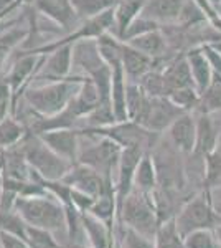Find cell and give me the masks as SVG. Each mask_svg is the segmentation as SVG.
Returning a JSON list of instances; mask_svg holds the SVG:
<instances>
[{"instance_id":"cell-1","label":"cell","mask_w":221,"mask_h":248,"mask_svg":"<svg viewBox=\"0 0 221 248\" xmlns=\"http://www.w3.org/2000/svg\"><path fill=\"white\" fill-rule=\"evenodd\" d=\"M83 77H70L59 81H46L45 85H31L23 93V101L37 116H55L66 109L70 101L78 93Z\"/></svg>"},{"instance_id":"cell-2","label":"cell","mask_w":221,"mask_h":248,"mask_svg":"<svg viewBox=\"0 0 221 248\" xmlns=\"http://www.w3.org/2000/svg\"><path fill=\"white\" fill-rule=\"evenodd\" d=\"M14 210L28 225L40 227L53 233L68 235L66 209L61 202L51 194L25 195L15 201Z\"/></svg>"},{"instance_id":"cell-3","label":"cell","mask_w":221,"mask_h":248,"mask_svg":"<svg viewBox=\"0 0 221 248\" xmlns=\"http://www.w3.org/2000/svg\"><path fill=\"white\" fill-rule=\"evenodd\" d=\"M154 197V194H146V192L132 189L118 215V225L120 230L127 227L147 238H155L162 218H160L159 207Z\"/></svg>"},{"instance_id":"cell-4","label":"cell","mask_w":221,"mask_h":248,"mask_svg":"<svg viewBox=\"0 0 221 248\" xmlns=\"http://www.w3.org/2000/svg\"><path fill=\"white\" fill-rule=\"evenodd\" d=\"M18 146L25 155L28 166L43 181H63L65 175L71 170V167L74 166L56 154L53 149H50L38 134H33L30 131Z\"/></svg>"},{"instance_id":"cell-5","label":"cell","mask_w":221,"mask_h":248,"mask_svg":"<svg viewBox=\"0 0 221 248\" xmlns=\"http://www.w3.org/2000/svg\"><path fill=\"white\" fill-rule=\"evenodd\" d=\"M83 136L91 138L92 142L88 144L86 147L79 149L78 162L98 170L107 181L116 182L122 147L116 141H112L111 138H106V136H91V134H83Z\"/></svg>"},{"instance_id":"cell-6","label":"cell","mask_w":221,"mask_h":248,"mask_svg":"<svg viewBox=\"0 0 221 248\" xmlns=\"http://www.w3.org/2000/svg\"><path fill=\"white\" fill-rule=\"evenodd\" d=\"M175 223L183 238L195 230L215 229L218 223H221L215 210L211 190L205 189L193 199H190L178 210V214H175Z\"/></svg>"},{"instance_id":"cell-7","label":"cell","mask_w":221,"mask_h":248,"mask_svg":"<svg viewBox=\"0 0 221 248\" xmlns=\"http://www.w3.org/2000/svg\"><path fill=\"white\" fill-rule=\"evenodd\" d=\"M185 113H190V111L178 108L168 96H155L147 99L146 106L134 121L150 133L160 134L163 131H168V127Z\"/></svg>"},{"instance_id":"cell-8","label":"cell","mask_w":221,"mask_h":248,"mask_svg":"<svg viewBox=\"0 0 221 248\" xmlns=\"http://www.w3.org/2000/svg\"><path fill=\"white\" fill-rule=\"evenodd\" d=\"M146 153H147L146 147L142 146H132L122 149L119 167H118V175H116V182H114L116 199H118V215L124 201H126V197L134 189L135 169H137L140 159H142V155Z\"/></svg>"},{"instance_id":"cell-9","label":"cell","mask_w":221,"mask_h":248,"mask_svg":"<svg viewBox=\"0 0 221 248\" xmlns=\"http://www.w3.org/2000/svg\"><path fill=\"white\" fill-rule=\"evenodd\" d=\"M63 182L68 184L73 189L84 192V194L91 195V197H99L107 189L114 187V182L107 181L104 175L99 174L98 170L91 169V167L84 166V164H74L71 170L68 172L63 179Z\"/></svg>"},{"instance_id":"cell-10","label":"cell","mask_w":221,"mask_h":248,"mask_svg":"<svg viewBox=\"0 0 221 248\" xmlns=\"http://www.w3.org/2000/svg\"><path fill=\"white\" fill-rule=\"evenodd\" d=\"M42 141L56 154L66 159L68 162H78L79 149H81V133L78 127H61L38 134Z\"/></svg>"},{"instance_id":"cell-11","label":"cell","mask_w":221,"mask_h":248,"mask_svg":"<svg viewBox=\"0 0 221 248\" xmlns=\"http://www.w3.org/2000/svg\"><path fill=\"white\" fill-rule=\"evenodd\" d=\"M31 9L53 20L66 33L73 31L81 23L73 9L71 0H31Z\"/></svg>"},{"instance_id":"cell-12","label":"cell","mask_w":221,"mask_h":248,"mask_svg":"<svg viewBox=\"0 0 221 248\" xmlns=\"http://www.w3.org/2000/svg\"><path fill=\"white\" fill-rule=\"evenodd\" d=\"M74 66V55L73 45H63L56 48L55 51L45 55V62L42 65V70L37 75V79H48V81H59L71 77V70Z\"/></svg>"},{"instance_id":"cell-13","label":"cell","mask_w":221,"mask_h":248,"mask_svg":"<svg viewBox=\"0 0 221 248\" xmlns=\"http://www.w3.org/2000/svg\"><path fill=\"white\" fill-rule=\"evenodd\" d=\"M168 138L172 146L177 147V151L185 154L195 153L196 146V118L190 113L180 116L177 121L168 127Z\"/></svg>"},{"instance_id":"cell-14","label":"cell","mask_w":221,"mask_h":248,"mask_svg":"<svg viewBox=\"0 0 221 248\" xmlns=\"http://www.w3.org/2000/svg\"><path fill=\"white\" fill-rule=\"evenodd\" d=\"M83 237L92 248H114V229L91 212H81Z\"/></svg>"},{"instance_id":"cell-15","label":"cell","mask_w":221,"mask_h":248,"mask_svg":"<svg viewBox=\"0 0 221 248\" xmlns=\"http://www.w3.org/2000/svg\"><path fill=\"white\" fill-rule=\"evenodd\" d=\"M120 60H122V68L126 71V77L129 81L139 83L150 70H154L155 60L148 55L139 51L137 48L131 46L129 43H120Z\"/></svg>"},{"instance_id":"cell-16","label":"cell","mask_w":221,"mask_h":248,"mask_svg":"<svg viewBox=\"0 0 221 248\" xmlns=\"http://www.w3.org/2000/svg\"><path fill=\"white\" fill-rule=\"evenodd\" d=\"M162 73H163V79H165L167 93L168 94H170L172 91H175V90L195 86L193 77H192L190 65H188L185 53H182L180 57L177 55L174 60H170V62H168L167 65L162 68Z\"/></svg>"},{"instance_id":"cell-17","label":"cell","mask_w":221,"mask_h":248,"mask_svg":"<svg viewBox=\"0 0 221 248\" xmlns=\"http://www.w3.org/2000/svg\"><path fill=\"white\" fill-rule=\"evenodd\" d=\"M185 0H146L142 17L154 20L159 25H172L178 22Z\"/></svg>"},{"instance_id":"cell-18","label":"cell","mask_w":221,"mask_h":248,"mask_svg":"<svg viewBox=\"0 0 221 248\" xmlns=\"http://www.w3.org/2000/svg\"><path fill=\"white\" fill-rule=\"evenodd\" d=\"M185 57L190 65L192 77H193L196 90L200 91V94L211 85L213 81V68L208 62L206 55H205L202 46H192L185 51Z\"/></svg>"},{"instance_id":"cell-19","label":"cell","mask_w":221,"mask_h":248,"mask_svg":"<svg viewBox=\"0 0 221 248\" xmlns=\"http://www.w3.org/2000/svg\"><path fill=\"white\" fill-rule=\"evenodd\" d=\"M144 5H146V0H119L118 5L114 7V29L111 33L122 40L131 23L140 17Z\"/></svg>"},{"instance_id":"cell-20","label":"cell","mask_w":221,"mask_h":248,"mask_svg":"<svg viewBox=\"0 0 221 248\" xmlns=\"http://www.w3.org/2000/svg\"><path fill=\"white\" fill-rule=\"evenodd\" d=\"M216 146H218V129L215 123L210 114L198 113L196 116V146L193 154L206 157L208 154L215 153Z\"/></svg>"},{"instance_id":"cell-21","label":"cell","mask_w":221,"mask_h":248,"mask_svg":"<svg viewBox=\"0 0 221 248\" xmlns=\"http://www.w3.org/2000/svg\"><path fill=\"white\" fill-rule=\"evenodd\" d=\"M126 43H129L131 46L137 48L139 51L148 55V57L154 58V60L163 58L167 55V50H168V43H167L165 35H163L162 29L148 31V33H144V35H139V37H135V38L127 40Z\"/></svg>"},{"instance_id":"cell-22","label":"cell","mask_w":221,"mask_h":248,"mask_svg":"<svg viewBox=\"0 0 221 248\" xmlns=\"http://www.w3.org/2000/svg\"><path fill=\"white\" fill-rule=\"evenodd\" d=\"M159 186V170L150 153H146L140 159L134 175V189L146 194H154Z\"/></svg>"},{"instance_id":"cell-23","label":"cell","mask_w":221,"mask_h":248,"mask_svg":"<svg viewBox=\"0 0 221 248\" xmlns=\"http://www.w3.org/2000/svg\"><path fill=\"white\" fill-rule=\"evenodd\" d=\"M28 134V127L17 116L9 114L5 119L0 121V151H7L17 147Z\"/></svg>"},{"instance_id":"cell-24","label":"cell","mask_w":221,"mask_h":248,"mask_svg":"<svg viewBox=\"0 0 221 248\" xmlns=\"http://www.w3.org/2000/svg\"><path fill=\"white\" fill-rule=\"evenodd\" d=\"M88 212H91L94 217L101 218L103 222L109 223L114 229V225H118V199H116L114 187H111L99 197H96Z\"/></svg>"},{"instance_id":"cell-25","label":"cell","mask_w":221,"mask_h":248,"mask_svg":"<svg viewBox=\"0 0 221 248\" xmlns=\"http://www.w3.org/2000/svg\"><path fill=\"white\" fill-rule=\"evenodd\" d=\"M30 37L28 29H10L0 31V73L5 68V63L10 60L12 51L17 48L20 43H23Z\"/></svg>"},{"instance_id":"cell-26","label":"cell","mask_w":221,"mask_h":248,"mask_svg":"<svg viewBox=\"0 0 221 248\" xmlns=\"http://www.w3.org/2000/svg\"><path fill=\"white\" fill-rule=\"evenodd\" d=\"M154 242H155V248H187L185 238L180 235L178 229H177L175 217L160 223Z\"/></svg>"},{"instance_id":"cell-27","label":"cell","mask_w":221,"mask_h":248,"mask_svg":"<svg viewBox=\"0 0 221 248\" xmlns=\"http://www.w3.org/2000/svg\"><path fill=\"white\" fill-rule=\"evenodd\" d=\"M118 2L119 0H71L76 15L81 22L94 18L104 12L114 9Z\"/></svg>"},{"instance_id":"cell-28","label":"cell","mask_w":221,"mask_h":248,"mask_svg":"<svg viewBox=\"0 0 221 248\" xmlns=\"http://www.w3.org/2000/svg\"><path fill=\"white\" fill-rule=\"evenodd\" d=\"M218 109H221V77L213 75L211 85L200 94L196 111L203 114H211Z\"/></svg>"},{"instance_id":"cell-29","label":"cell","mask_w":221,"mask_h":248,"mask_svg":"<svg viewBox=\"0 0 221 248\" xmlns=\"http://www.w3.org/2000/svg\"><path fill=\"white\" fill-rule=\"evenodd\" d=\"M81 121H84V126L79 127V129H98V127L112 126V124L118 123V119H116L111 101H103L101 105L96 108L94 111H91Z\"/></svg>"},{"instance_id":"cell-30","label":"cell","mask_w":221,"mask_h":248,"mask_svg":"<svg viewBox=\"0 0 221 248\" xmlns=\"http://www.w3.org/2000/svg\"><path fill=\"white\" fill-rule=\"evenodd\" d=\"M23 240H27V243L31 248H68L56 240L53 232L40 229V227L28 225V223L25 225Z\"/></svg>"},{"instance_id":"cell-31","label":"cell","mask_w":221,"mask_h":248,"mask_svg":"<svg viewBox=\"0 0 221 248\" xmlns=\"http://www.w3.org/2000/svg\"><path fill=\"white\" fill-rule=\"evenodd\" d=\"M148 96L144 91V88L140 86V83L129 81L127 79V91H126V105H127V113H129L131 121H134L135 118L140 114L142 108L146 106Z\"/></svg>"},{"instance_id":"cell-32","label":"cell","mask_w":221,"mask_h":248,"mask_svg":"<svg viewBox=\"0 0 221 248\" xmlns=\"http://www.w3.org/2000/svg\"><path fill=\"white\" fill-rule=\"evenodd\" d=\"M206 15L205 12L200 9V5L195 2V0H185L182 12H180L178 17V25L185 27V29H192V27L202 25V23L206 22Z\"/></svg>"},{"instance_id":"cell-33","label":"cell","mask_w":221,"mask_h":248,"mask_svg":"<svg viewBox=\"0 0 221 248\" xmlns=\"http://www.w3.org/2000/svg\"><path fill=\"white\" fill-rule=\"evenodd\" d=\"M140 86L144 88V91L147 93L148 98H155V96H167V85L163 79L162 70H150L148 73L140 79Z\"/></svg>"},{"instance_id":"cell-34","label":"cell","mask_w":221,"mask_h":248,"mask_svg":"<svg viewBox=\"0 0 221 248\" xmlns=\"http://www.w3.org/2000/svg\"><path fill=\"white\" fill-rule=\"evenodd\" d=\"M187 248H221L218 238H216L215 229H202L195 230L185 237Z\"/></svg>"},{"instance_id":"cell-35","label":"cell","mask_w":221,"mask_h":248,"mask_svg":"<svg viewBox=\"0 0 221 248\" xmlns=\"http://www.w3.org/2000/svg\"><path fill=\"white\" fill-rule=\"evenodd\" d=\"M168 98L175 103L178 108H182L185 111H192L196 109L200 101V91L196 90L195 86H188V88H182V90H175L168 94Z\"/></svg>"},{"instance_id":"cell-36","label":"cell","mask_w":221,"mask_h":248,"mask_svg":"<svg viewBox=\"0 0 221 248\" xmlns=\"http://www.w3.org/2000/svg\"><path fill=\"white\" fill-rule=\"evenodd\" d=\"M221 179V155L216 153H211L205 157V189L215 187Z\"/></svg>"},{"instance_id":"cell-37","label":"cell","mask_w":221,"mask_h":248,"mask_svg":"<svg viewBox=\"0 0 221 248\" xmlns=\"http://www.w3.org/2000/svg\"><path fill=\"white\" fill-rule=\"evenodd\" d=\"M120 248H155L154 238H147L135 230L124 227L120 230Z\"/></svg>"},{"instance_id":"cell-38","label":"cell","mask_w":221,"mask_h":248,"mask_svg":"<svg viewBox=\"0 0 221 248\" xmlns=\"http://www.w3.org/2000/svg\"><path fill=\"white\" fill-rule=\"evenodd\" d=\"M159 29H162V25H159L154 20L140 15V17H137L131 23L129 29L126 30V33H124V37H122V42H127V40H131V38H135V37H139V35L148 33V31H154Z\"/></svg>"},{"instance_id":"cell-39","label":"cell","mask_w":221,"mask_h":248,"mask_svg":"<svg viewBox=\"0 0 221 248\" xmlns=\"http://www.w3.org/2000/svg\"><path fill=\"white\" fill-rule=\"evenodd\" d=\"M0 248H31L27 240L10 233V232L0 230Z\"/></svg>"},{"instance_id":"cell-40","label":"cell","mask_w":221,"mask_h":248,"mask_svg":"<svg viewBox=\"0 0 221 248\" xmlns=\"http://www.w3.org/2000/svg\"><path fill=\"white\" fill-rule=\"evenodd\" d=\"M205 55H206L208 62H210V65L213 68V75H218L221 77V53L216 48H213L211 45H208V43H205L202 45Z\"/></svg>"},{"instance_id":"cell-41","label":"cell","mask_w":221,"mask_h":248,"mask_svg":"<svg viewBox=\"0 0 221 248\" xmlns=\"http://www.w3.org/2000/svg\"><path fill=\"white\" fill-rule=\"evenodd\" d=\"M12 101V88L7 79L5 73H0V103H10Z\"/></svg>"},{"instance_id":"cell-42","label":"cell","mask_w":221,"mask_h":248,"mask_svg":"<svg viewBox=\"0 0 221 248\" xmlns=\"http://www.w3.org/2000/svg\"><path fill=\"white\" fill-rule=\"evenodd\" d=\"M68 248H92L89 243H84V242H71Z\"/></svg>"},{"instance_id":"cell-43","label":"cell","mask_w":221,"mask_h":248,"mask_svg":"<svg viewBox=\"0 0 221 248\" xmlns=\"http://www.w3.org/2000/svg\"><path fill=\"white\" fill-rule=\"evenodd\" d=\"M215 233H216V238H218V242L221 245V223H218V225L215 227Z\"/></svg>"},{"instance_id":"cell-44","label":"cell","mask_w":221,"mask_h":248,"mask_svg":"<svg viewBox=\"0 0 221 248\" xmlns=\"http://www.w3.org/2000/svg\"><path fill=\"white\" fill-rule=\"evenodd\" d=\"M215 210H216V215H218V218H220V222H221V202L215 203Z\"/></svg>"},{"instance_id":"cell-45","label":"cell","mask_w":221,"mask_h":248,"mask_svg":"<svg viewBox=\"0 0 221 248\" xmlns=\"http://www.w3.org/2000/svg\"><path fill=\"white\" fill-rule=\"evenodd\" d=\"M2 194H3V182H2V177H0V201H2Z\"/></svg>"}]
</instances>
